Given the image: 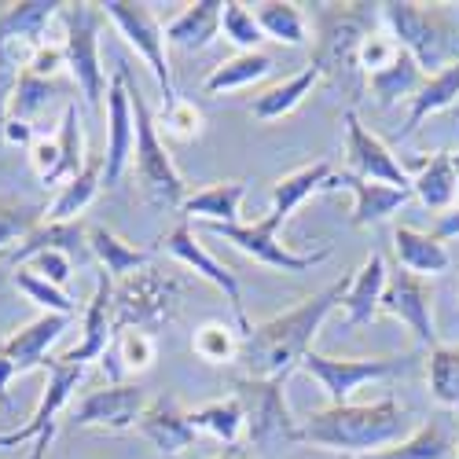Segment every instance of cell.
Masks as SVG:
<instances>
[{"mask_svg":"<svg viewBox=\"0 0 459 459\" xmlns=\"http://www.w3.org/2000/svg\"><path fill=\"white\" fill-rule=\"evenodd\" d=\"M350 287V276L334 280L331 287L316 290L313 298L298 301L294 309L254 324L250 334H243V346H239V368L247 378H276L287 382L290 371L301 368V360L313 353V342L316 331L324 327V320L334 313V305H342Z\"/></svg>","mask_w":459,"mask_h":459,"instance_id":"6da1fadb","label":"cell"},{"mask_svg":"<svg viewBox=\"0 0 459 459\" xmlns=\"http://www.w3.org/2000/svg\"><path fill=\"white\" fill-rule=\"evenodd\" d=\"M411 434V411L397 397H382L371 404H327L298 423V441L316 445L338 455L360 459L382 452Z\"/></svg>","mask_w":459,"mask_h":459,"instance_id":"7a4b0ae2","label":"cell"},{"mask_svg":"<svg viewBox=\"0 0 459 459\" xmlns=\"http://www.w3.org/2000/svg\"><path fill=\"white\" fill-rule=\"evenodd\" d=\"M378 12H382V26L423 66L427 78L459 63V26L445 8L411 4V0H390V4H378Z\"/></svg>","mask_w":459,"mask_h":459,"instance_id":"3957f363","label":"cell"},{"mask_svg":"<svg viewBox=\"0 0 459 459\" xmlns=\"http://www.w3.org/2000/svg\"><path fill=\"white\" fill-rule=\"evenodd\" d=\"M118 70L126 78V89H129V100H133V122H136V147H133V173L143 187L147 199H155L159 206L166 210H180L184 199H187V187H184V177L169 155V147L162 143L159 136V122L151 114L140 85L133 82V66L126 59H118Z\"/></svg>","mask_w":459,"mask_h":459,"instance_id":"277c9868","label":"cell"},{"mask_svg":"<svg viewBox=\"0 0 459 459\" xmlns=\"http://www.w3.org/2000/svg\"><path fill=\"white\" fill-rule=\"evenodd\" d=\"M100 22H103L100 4L63 8V48H66V66H70V85L78 89L89 110H100L107 96V78L100 63Z\"/></svg>","mask_w":459,"mask_h":459,"instance_id":"5b68a950","label":"cell"},{"mask_svg":"<svg viewBox=\"0 0 459 459\" xmlns=\"http://www.w3.org/2000/svg\"><path fill=\"white\" fill-rule=\"evenodd\" d=\"M180 294H184V283L177 276L151 269V264L126 276L114 287V331H122V327L147 331V327L169 324L180 309Z\"/></svg>","mask_w":459,"mask_h":459,"instance_id":"8992f818","label":"cell"},{"mask_svg":"<svg viewBox=\"0 0 459 459\" xmlns=\"http://www.w3.org/2000/svg\"><path fill=\"white\" fill-rule=\"evenodd\" d=\"M45 394L37 401L30 423L12 430V434H0V448H19V445H33L30 459H45L52 441H56V430H59V415L63 408L70 404L74 390H78V382L85 378V368L82 364H66L63 357H48L45 364Z\"/></svg>","mask_w":459,"mask_h":459,"instance_id":"52a82bcc","label":"cell"},{"mask_svg":"<svg viewBox=\"0 0 459 459\" xmlns=\"http://www.w3.org/2000/svg\"><path fill=\"white\" fill-rule=\"evenodd\" d=\"M287 224V217L273 213L264 221H254V224H206L210 232L224 243H232L236 250H243L247 257L261 261L264 269H280V273H313L316 264H324L331 257V247H320L316 254H298L290 247L280 243V228Z\"/></svg>","mask_w":459,"mask_h":459,"instance_id":"ba28073f","label":"cell"},{"mask_svg":"<svg viewBox=\"0 0 459 459\" xmlns=\"http://www.w3.org/2000/svg\"><path fill=\"white\" fill-rule=\"evenodd\" d=\"M236 401L243 404L250 448H273L298 441V423L287 408L283 382L276 378H236Z\"/></svg>","mask_w":459,"mask_h":459,"instance_id":"9c48e42d","label":"cell"},{"mask_svg":"<svg viewBox=\"0 0 459 459\" xmlns=\"http://www.w3.org/2000/svg\"><path fill=\"white\" fill-rule=\"evenodd\" d=\"M415 357H324V353H309L301 360L298 371L313 375L320 386L327 390L331 404H350V397L378 378H394L401 371L411 368Z\"/></svg>","mask_w":459,"mask_h":459,"instance_id":"30bf717a","label":"cell"},{"mask_svg":"<svg viewBox=\"0 0 459 459\" xmlns=\"http://www.w3.org/2000/svg\"><path fill=\"white\" fill-rule=\"evenodd\" d=\"M103 19H110L118 26V33L147 59L151 74L162 89V103L177 100V85H173V70H169V56H166V26L151 15L147 4H129V0H107L100 4Z\"/></svg>","mask_w":459,"mask_h":459,"instance_id":"8fae6325","label":"cell"},{"mask_svg":"<svg viewBox=\"0 0 459 459\" xmlns=\"http://www.w3.org/2000/svg\"><path fill=\"white\" fill-rule=\"evenodd\" d=\"M66 327H70V316L41 313L37 320L12 331L8 338H0V404L8 401V386L19 375H30L48 364V350L66 334Z\"/></svg>","mask_w":459,"mask_h":459,"instance_id":"7c38bea8","label":"cell"},{"mask_svg":"<svg viewBox=\"0 0 459 459\" xmlns=\"http://www.w3.org/2000/svg\"><path fill=\"white\" fill-rule=\"evenodd\" d=\"M151 397L143 386L136 382H110L103 390L85 394L78 404L70 408V427L74 430H110V434H122L133 430L140 423V415L147 411Z\"/></svg>","mask_w":459,"mask_h":459,"instance_id":"4fadbf2b","label":"cell"},{"mask_svg":"<svg viewBox=\"0 0 459 459\" xmlns=\"http://www.w3.org/2000/svg\"><path fill=\"white\" fill-rule=\"evenodd\" d=\"M162 250L169 254V257H177L180 264H187L195 276H203L206 283H213L224 298H228V309H232V316H236V327H239V334H250V320H247V309H243V287H239V276L228 269L224 261H217L199 239H195V232H191V224L187 221H180L173 232H166V239H162Z\"/></svg>","mask_w":459,"mask_h":459,"instance_id":"5bb4252c","label":"cell"},{"mask_svg":"<svg viewBox=\"0 0 459 459\" xmlns=\"http://www.w3.org/2000/svg\"><path fill=\"white\" fill-rule=\"evenodd\" d=\"M378 313L401 320L423 350L441 346L437 342V324H434V287H430V280H419V276H411L404 269L390 273Z\"/></svg>","mask_w":459,"mask_h":459,"instance_id":"9a60e30c","label":"cell"},{"mask_svg":"<svg viewBox=\"0 0 459 459\" xmlns=\"http://www.w3.org/2000/svg\"><path fill=\"white\" fill-rule=\"evenodd\" d=\"M342 126H346V162H350L353 177L411 191V173L401 166V159L394 151L360 122V114L353 107H346V114H342Z\"/></svg>","mask_w":459,"mask_h":459,"instance_id":"2e32d148","label":"cell"},{"mask_svg":"<svg viewBox=\"0 0 459 459\" xmlns=\"http://www.w3.org/2000/svg\"><path fill=\"white\" fill-rule=\"evenodd\" d=\"M375 4H334L324 19V37H320V52H316V66H324V74L331 66H357V48L368 33H375V19H382V12H371Z\"/></svg>","mask_w":459,"mask_h":459,"instance_id":"e0dca14e","label":"cell"},{"mask_svg":"<svg viewBox=\"0 0 459 459\" xmlns=\"http://www.w3.org/2000/svg\"><path fill=\"white\" fill-rule=\"evenodd\" d=\"M133 147H136L133 100H129L122 70H114V78L107 85V151H103V184L107 187L118 184L126 166H133Z\"/></svg>","mask_w":459,"mask_h":459,"instance_id":"ac0fdd59","label":"cell"},{"mask_svg":"<svg viewBox=\"0 0 459 459\" xmlns=\"http://www.w3.org/2000/svg\"><path fill=\"white\" fill-rule=\"evenodd\" d=\"M455 448H459V419L452 411H437L404 441L382 452H368L360 459H452Z\"/></svg>","mask_w":459,"mask_h":459,"instance_id":"d6986e66","label":"cell"},{"mask_svg":"<svg viewBox=\"0 0 459 459\" xmlns=\"http://www.w3.org/2000/svg\"><path fill=\"white\" fill-rule=\"evenodd\" d=\"M334 187H346L350 195H353V224H357V228L382 224V221L394 217V213L411 199L408 187L378 184V180H360V177H353L350 169H342V173L331 177L327 191H334Z\"/></svg>","mask_w":459,"mask_h":459,"instance_id":"ffe728a7","label":"cell"},{"mask_svg":"<svg viewBox=\"0 0 459 459\" xmlns=\"http://www.w3.org/2000/svg\"><path fill=\"white\" fill-rule=\"evenodd\" d=\"M110 338H114V283L107 273H100V283H96V290L89 298V309L82 316V346L63 353V360L85 368L89 360L107 357Z\"/></svg>","mask_w":459,"mask_h":459,"instance_id":"44dd1931","label":"cell"},{"mask_svg":"<svg viewBox=\"0 0 459 459\" xmlns=\"http://www.w3.org/2000/svg\"><path fill=\"white\" fill-rule=\"evenodd\" d=\"M136 430L162 455H173V459H180L187 448H195V427L187 423V411L173 397H155L151 401L147 411L140 415Z\"/></svg>","mask_w":459,"mask_h":459,"instance_id":"7402d4cb","label":"cell"},{"mask_svg":"<svg viewBox=\"0 0 459 459\" xmlns=\"http://www.w3.org/2000/svg\"><path fill=\"white\" fill-rule=\"evenodd\" d=\"M394 254L401 261V269L419 280H434L452 269L448 247L441 239H434V232H423V228H411V224L394 228Z\"/></svg>","mask_w":459,"mask_h":459,"instance_id":"603a6c76","label":"cell"},{"mask_svg":"<svg viewBox=\"0 0 459 459\" xmlns=\"http://www.w3.org/2000/svg\"><path fill=\"white\" fill-rule=\"evenodd\" d=\"M386 257L378 250L368 254V261L350 276L346 298H342V309H346V327H360L371 324L378 316V305H382V290H386Z\"/></svg>","mask_w":459,"mask_h":459,"instance_id":"cb8c5ba5","label":"cell"},{"mask_svg":"<svg viewBox=\"0 0 459 459\" xmlns=\"http://www.w3.org/2000/svg\"><path fill=\"white\" fill-rule=\"evenodd\" d=\"M66 4L59 0H22V4H8L0 15V48H15L26 41L30 48L45 41V33L52 22H59Z\"/></svg>","mask_w":459,"mask_h":459,"instance_id":"d4e9b609","label":"cell"},{"mask_svg":"<svg viewBox=\"0 0 459 459\" xmlns=\"http://www.w3.org/2000/svg\"><path fill=\"white\" fill-rule=\"evenodd\" d=\"M247 180H221L203 191H191L180 206L184 221H206V224H239V206L247 199Z\"/></svg>","mask_w":459,"mask_h":459,"instance_id":"484cf974","label":"cell"},{"mask_svg":"<svg viewBox=\"0 0 459 459\" xmlns=\"http://www.w3.org/2000/svg\"><path fill=\"white\" fill-rule=\"evenodd\" d=\"M221 15H224L221 0H199V4H187L173 22H166V45L184 48V52L210 48L213 37L221 33Z\"/></svg>","mask_w":459,"mask_h":459,"instance_id":"4316f807","label":"cell"},{"mask_svg":"<svg viewBox=\"0 0 459 459\" xmlns=\"http://www.w3.org/2000/svg\"><path fill=\"white\" fill-rule=\"evenodd\" d=\"M320 78H324V66H316V63L301 66L294 78H287V82H280V85H273V89H264L261 96H254L250 114H254L257 122H264V126L287 118V114H294V110L301 107V100L320 85Z\"/></svg>","mask_w":459,"mask_h":459,"instance_id":"83f0119b","label":"cell"},{"mask_svg":"<svg viewBox=\"0 0 459 459\" xmlns=\"http://www.w3.org/2000/svg\"><path fill=\"white\" fill-rule=\"evenodd\" d=\"M455 191H459V169H455V155H448V151H434L423 162V169L411 177V195H419L437 213L455 206Z\"/></svg>","mask_w":459,"mask_h":459,"instance_id":"f1b7e54d","label":"cell"},{"mask_svg":"<svg viewBox=\"0 0 459 459\" xmlns=\"http://www.w3.org/2000/svg\"><path fill=\"white\" fill-rule=\"evenodd\" d=\"M331 177H334V166L327 159L309 162V166H301V169L280 177L273 184V213L290 217L305 199H313V195H320V191H327Z\"/></svg>","mask_w":459,"mask_h":459,"instance_id":"f546056e","label":"cell"},{"mask_svg":"<svg viewBox=\"0 0 459 459\" xmlns=\"http://www.w3.org/2000/svg\"><path fill=\"white\" fill-rule=\"evenodd\" d=\"M89 250L96 254L100 269L110 276V280H126L140 269H147L151 264V250H136L133 243H126L118 232H110V228H89Z\"/></svg>","mask_w":459,"mask_h":459,"instance_id":"4dcf8cb0","label":"cell"},{"mask_svg":"<svg viewBox=\"0 0 459 459\" xmlns=\"http://www.w3.org/2000/svg\"><path fill=\"white\" fill-rule=\"evenodd\" d=\"M455 100H459V63L445 66L441 74H430V78L419 85V92L411 96V110H408V122H404V129H401V140H408L419 126L430 118V114L452 107Z\"/></svg>","mask_w":459,"mask_h":459,"instance_id":"1f68e13d","label":"cell"},{"mask_svg":"<svg viewBox=\"0 0 459 459\" xmlns=\"http://www.w3.org/2000/svg\"><path fill=\"white\" fill-rule=\"evenodd\" d=\"M82 243H89V232H85V224L82 221H41L33 228V232L15 247L12 261L15 264H26L30 257L37 254H48V250H59V254H74Z\"/></svg>","mask_w":459,"mask_h":459,"instance_id":"d6a6232c","label":"cell"},{"mask_svg":"<svg viewBox=\"0 0 459 459\" xmlns=\"http://www.w3.org/2000/svg\"><path fill=\"white\" fill-rule=\"evenodd\" d=\"M100 187H103V155H92L78 177L59 187V195L52 199L45 217L48 221H78L89 210V203L100 195Z\"/></svg>","mask_w":459,"mask_h":459,"instance_id":"836d02e7","label":"cell"},{"mask_svg":"<svg viewBox=\"0 0 459 459\" xmlns=\"http://www.w3.org/2000/svg\"><path fill=\"white\" fill-rule=\"evenodd\" d=\"M187 423L195 427V434L217 437L224 448H236V445L243 441V430H247L243 404H239L236 397L210 401V404H203V408H191V411H187Z\"/></svg>","mask_w":459,"mask_h":459,"instance_id":"e575fe53","label":"cell"},{"mask_svg":"<svg viewBox=\"0 0 459 459\" xmlns=\"http://www.w3.org/2000/svg\"><path fill=\"white\" fill-rule=\"evenodd\" d=\"M423 82H427L423 66H419V63L401 48V56H397L386 70L371 74L368 89H371V96L378 100V107H394V103H401V100H411Z\"/></svg>","mask_w":459,"mask_h":459,"instance_id":"d590c367","label":"cell"},{"mask_svg":"<svg viewBox=\"0 0 459 459\" xmlns=\"http://www.w3.org/2000/svg\"><path fill=\"white\" fill-rule=\"evenodd\" d=\"M269 70H273V56H264V52H239L232 59H224L217 63L210 74H206V82H203V92L217 96V92H236V89H247L261 78H269Z\"/></svg>","mask_w":459,"mask_h":459,"instance_id":"8d00e7d4","label":"cell"},{"mask_svg":"<svg viewBox=\"0 0 459 459\" xmlns=\"http://www.w3.org/2000/svg\"><path fill=\"white\" fill-rule=\"evenodd\" d=\"M254 19H257L261 33L280 45H290V48L309 45V22H305L301 8L290 4V0H264V4H254Z\"/></svg>","mask_w":459,"mask_h":459,"instance_id":"74e56055","label":"cell"},{"mask_svg":"<svg viewBox=\"0 0 459 459\" xmlns=\"http://www.w3.org/2000/svg\"><path fill=\"white\" fill-rule=\"evenodd\" d=\"M56 143H59V169H56V180L52 184H66L74 180L85 166H89V151H85V129H82V118H78V103H66L63 107V118H59V129H56Z\"/></svg>","mask_w":459,"mask_h":459,"instance_id":"f35d334b","label":"cell"},{"mask_svg":"<svg viewBox=\"0 0 459 459\" xmlns=\"http://www.w3.org/2000/svg\"><path fill=\"white\" fill-rule=\"evenodd\" d=\"M110 360H118V378L129 371V375H140L147 371L151 364H155L159 357V342L151 331H140V327H122V331H114L110 338V350H107ZM103 357V360H107Z\"/></svg>","mask_w":459,"mask_h":459,"instance_id":"ab89813d","label":"cell"},{"mask_svg":"<svg viewBox=\"0 0 459 459\" xmlns=\"http://www.w3.org/2000/svg\"><path fill=\"white\" fill-rule=\"evenodd\" d=\"M427 386L441 411L459 415V346H434L427 360Z\"/></svg>","mask_w":459,"mask_h":459,"instance_id":"60d3db41","label":"cell"},{"mask_svg":"<svg viewBox=\"0 0 459 459\" xmlns=\"http://www.w3.org/2000/svg\"><path fill=\"white\" fill-rule=\"evenodd\" d=\"M66 92H78L74 85H66V82H52V78H33V74H19V85H15V92H12V114L8 118H22V122H30L33 114H41V110H48V103L52 100H59V96H66Z\"/></svg>","mask_w":459,"mask_h":459,"instance_id":"b9f144b4","label":"cell"},{"mask_svg":"<svg viewBox=\"0 0 459 459\" xmlns=\"http://www.w3.org/2000/svg\"><path fill=\"white\" fill-rule=\"evenodd\" d=\"M239 346H243V334L232 331V324H224V320H206L191 334V350L206 364H236Z\"/></svg>","mask_w":459,"mask_h":459,"instance_id":"7bdbcfd3","label":"cell"},{"mask_svg":"<svg viewBox=\"0 0 459 459\" xmlns=\"http://www.w3.org/2000/svg\"><path fill=\"white\" fill-rule=\"evenodd\" d=\"M12 283H15V290H19V294H26V298L37 305V309L56 313V316H70V320H74V313H78V305H74V298H70L63 287H56V283L41 280L37 273H30L26 264H19V273L12 276Z\"/></svg>","mask_w":459,"mask_h":459,"instance_id":"ee69618b","label":"cell"},{"mask_svg":"<svg viewBox=\"0 0 459 459\" xmlns=\"http://www.w3.org/2000/svg\"><path fill=\"white\" fill-rule=\"evenodd\" d=\"M45 206H33V203H19V199H0V250L22 243L37 224L45 221Z\"/></svg>","mask_w":459,"mask_h":459,"instance_id":"f6af8a7d","label":"cell"},{"mask_svg":"<svg viewBox=\"0 0 459 459\" xmlns=\"http://www.w3.org/2000/svg\"><path fill=\"white\" fill-rule=\"evenodd\" d=\"M221 33H224V41H232L239 52H257V45L264 41V33H261L254 12L247 4H239V0H228V4H224Z\"/></svg>","mask_w":459,"mask_h":459,"instance_id":"bcb514c9","label":"cell"},{"mask_svg":"<svg viewBox=\"0 0 459 459\" xmlns=\"http://www.w3.org/2000/svg\"><path fill=\"white\" fill-rule=\"evenodd\" d=\"M155 122L166 126V133L177 136V140H195V136H203V126H206L203 110L191 103V100H184V96L162 103V110H159V118H155Z\"/></svg>","mask_w":459,"mask_h":459,"instance_id":"7dc6e473","label":"cell"},{"mask_svg":"<svg viewBox=\"0 0 459 459\" xmlns=\"http://www.w3.org/2000/svg\"><path fill=\"white\" fill-rule=\"evenodd\" d=\"M401 56V45L390 37V30H375V33H368L364 41H360V48H357V66L368 74H378V70H386L394 59Z\"/></svg>","mask_w":459,"mask_h":459,"instance_id":"c3c4849f","label":"cell"},{"mask_svg":"<svg viewBox=\"0 0 459 459\" xmlns=\"http://www.w3.org/2000/svg\"><path fill=\"white\" fill-rule=\"evenodd\" d=\"M26 74H33V78H59L66 66V48H63V37H45L41 45H33L30 56H26Z\"/></svg>","mask_w":459,"mask_h":459,"instance_id":"681fc988","label":"cell"},{"mask_svg":"<svg viewBox=\"0 0 459 459\" xmlns=\"http://www.w3.org/2000/svg\"><path fill=\"white\" fill-rule=\"evenodd\" d=\"M26 269L37 273L41 280H48V283H56V287H66V280L74 276V269H70V254H59V250H48V254L30 257V261H26Z\"/></svg>","mask_w":459,"mask_h":459,"instance_id":"f907efd6","label":"cell"},{"mask_svg":"<svg viewBox=\"0 0 459 459\" xmlns=\"http://www.w3.org/2000/svg\"><path fill=\"white\" fill-rule=\"evenodd\" d=\"M19 66H15V48H0V129H4L12 114V92L19 85Z\"/></svg>","mask_w":459,"mask_h":459,"instance_id":"816d5d0a","label":"cell"},{"mask_svg":"<svg viewBox=\"0 0 459 459\" xmlns=\"http://www.w3.org/2000/svg\"><path fill=\"white\" fill-rule=\"evenodd\" d=\"M0 133H4V140H8L12 147H26V151H30L33 140H37V129H33L30 122H22V118H8Z\"/></svg>","mask_w":459,"mask_h":459,"instance_id":"f5cc1de1","label":"cell"},{"mask_svg":"<svg viewBox=\"0 0 459 459\" xmlns=\"http://www.w3.org/2000/svg\"><path fill=\"white\" fill-rule=\"evenodd\" d=\"M455 236H459V206L437 213V224H434V239L448 243V239H455Z\"/></svg>","mask_w":459,"mask_h":459,"instance_id":"db71d44e","label":"cell"},{"mask_svg":"<svg viewBox=\"0 0 459 459\" xmlns=\"http://www.w3.org/2000/svg\"><path fill=\"white\" fill-rule=\"evenodd\" d=\"M180 459H206V455H180ZM210 459H250V455L243 452V445H236V448H224L221 455H210Z\"/></svg>","mask_w":459,"mask_h":459,"instance_id":"11a10c76","label":"cell"},{"mask_svg":"<svg viewBox=\"0 0 459 459\" xmlns=\"http://www.w3.org/2000/svg\"><path fill=\"white\" fill-rule=\"evenodd\" d=\"M455 459H459V448H455Z\"/></svg>","mask_w":459,"mask_h":459,"instance_id":"9f6ffc18","label":"cell"},{"mask_svg":"<svg viewBox=\"0 0 459 459\" xmlns=\"http://www.w3.org/2000/svg\"><path fill=\"white\" fill-rule=\"evenodd\" d=\"M342 459H350V455H342Z\"/></svg>","mask_w":459,"mask_h":459,"instance_id":"6f0895ef","label":"cell"}]
</instances>
